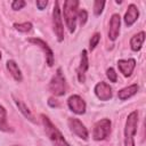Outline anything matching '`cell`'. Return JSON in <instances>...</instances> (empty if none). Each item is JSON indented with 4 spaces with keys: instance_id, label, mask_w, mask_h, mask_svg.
<instances>
[{
    "instance_id": "cell-1",
    "label": "cell",
    "mask_w": 146,
    "mask_h": 146,
    "mask_svg": "<svg viewBox=\"0 0 146 146\" xmlns=\"http://www.w3.org/2000/svg\"><path fill=\"white\" fill-rule=\"evenodd\" d=\"M40 117H41V121L44 128V132L54 146H71L67 143V140L64 138L62 132L58 130V128L50 121V119L47 115L41 114Z\"/></svg>"
},
{
    "instance_id": "cell-2",
    "label": "cell",
    "mask_w": 146,
    "mask_h": 146,
    "mask_svg": "<svg viewBox=\"0 0 146 146\" xmlns=\"http://www.w3.org/2000/svg\"><path fill=\"white\" fill-rule=\"evenodd\" d=\"M78 7H79L78 0H66L64 1V5H63V16L70 33H73L76 27L78 11H79Z\"/></svg>"
},
{
    "instance_id": "cell-3",
    "label": "cell",
    "mask_w": 146,
    "mask_h": 146,
    "mask_svg": "<svg viewBox=\"0 0 146 146\" xmlns=\"http://www.w3.org/2000/svg\"><path fill=\"white\" fill-rule=\"evenodd\" d=\"M138 128V112H131L124 125V146H135V135Z\"/></svg>"
},
{
    "instance_id": "cell-4",
    "label": "cell",
    "mask_w": 146,
    "mask_h": 146,
    "mask_svg": "<svg viewBox=\"0 0 146 146\" xmlns=\"http://www.w3.org/2000/svg\"><path fill=\"white\" fill-rule=\"evenodd\" d=\"M49 91L54 96H64L66 92V79L64 76V73L60 67L57 68L56 73L51 78L49 86H48Z\"/></svg>"
},
{
    "instance_id": "cell-5",
    "label": "cell",
    "mask_w": 146,
    "mask_h": 146,
    "mask_svg": "<svg viewBox=\"0 0 146 146\" xmlns=\"http://www.w3.org/2000/svg\"><path fill=\"white\" fill-rule=\"evenodd\" d=\"M52 30L57 38V41L63 42L64 41V25L62 21V13H60L58 1H55L54 8H52Z\"/></svg>"
},
{
    "instance_id": "cell-6",
    "label": "cell",
    "mask_w": 146,
    "mask_h": 146,
    "mask_svg": "<svg viewBox=\"0 0 146 146\" xmlns=\"http://www.w3.org/2000/svg\"><path fill=\"white\" fill-rule=\"evenodd\" d=\"M111 127H112V122L110 119H100L99 121H97L94 125L92 129V138L95 140H104L108 137V135L111 133Z\"/></svg>"
},
{
    "instance_id": "cell-7",
    "label": "cell",
    "mask_w": 146,
    "mask_h": 146,
    "mask_svg": "<svg viewBox=\"0 0 146 146\" xmlns=\"http://www.w3.org/2000/svg\"><path fill=\"white\" fill-rule=\"evenodd\" d=\"M67 125L71 130V132H73L76 137L83 139V140H87L88 137H89V132H88V129L86 128V125L76 117H68L67 120Z\"/></svg>"
},
{
    "instance_id": "cell-8",
    "label": "cell",
    "mask_w": 146,
    "mask_h": 146,
    "mask_svg": "<svg viewBox=\"0 0 146 146\" xmlns=\"http://www.w3.org/2000/svg\"><path fill=\"white\" fill-rule=\"evenodd\" d=\"M30 43H33L34 46L39 47L43 54H44V57H46V62L48 64V66H52L54 65V62H55V57H54V52L51 50V48L48 46V43L46 41H43L42 39H39V38H30L27 40Z\"/></svg>"
},
{
    "instance_id": "cell-9",
    "label": "cell",
    "mask_w": 146,
    "mask_h": 146,
    "mask_svg": "<svg viewBox=\"0 0 146 146\" xmlns=\"http://www.w3.org/2000/svg\"><path fill=\"white\" fill-rule=\"evenodd\" d=\"M67 106H68V108L73 113H75L78 115L84 114L86 113V110H87L86 102L79 95H72V96H70L68 99H67Z\"/></svg>"
},
{
    "instance_id": "cell-10",
    "label": "cell",
    "mask_w": 146,
    "mask_h": 146,
    "mask_svg": "<svg viewBox=\"0 0 146 146\" xmlns=\"http://www.w3.org/2000/svg\"><path fill=\"white\" fill-rule=\"evenodd\" d=\"M95 95L97 96L98 99L103 100V102H106V100H110L113 96V92H112V88L108 83L104 82V81H100L98 82L96 86H95Z\"/></svg>"
},
{
    "instance_id": "cell-11",
    "label": "cell",
    "mask_w": 146,
    "mask_h": 146,
    "mask_svg": "<svg viewBox=\"0 0 146 146\" xmlns=\"http://www.w3.org/2000/svg\"><path fill=\"white\" fill-rule=\"evenodd\" d=\"M121 27V17L119 14H113L110 19V29H108V39L111 41H115L120 34Z\"/></svg>"
},
{
    "instance_id": "cell-12",
    "label": "cell",
    "mask_w": 146,
    "mask_h": 146,
    "mask_svg": "<svg viewBox=\"0 0 146 146\" xmlns=\"http://www.w3.org/2000/svg\"><path fill=\"white\" fill-rule=\"evenodd\" d=\"M89 68V59H88V52L86 49L82 50L81 52V59H80V64L76 68V75H78V80L80 83H83L86 81V72Z\"/></svg>"
},
{
    "instance_id": "cell-13",
    "label": "cell",
    "mask_w": 146,
    "mask_h": 146,
    "mask_svg": "<svg viewBox=\"0 0 146 146\" xmlns=\"http://www.w3.org/2000/svg\"><path fill=\"white\" fill-rule=\"evenodd\" d=\"M117 67L120 72L123 74V76L128 78L132 74L135 67H136V60L133 58L129 59H119L117 60Z\"/></svg>"
},
{
    "instance_id": "cell-14",
    "label": "cell",
    "mask_w": 146,
    "mask_h": 146,
    "mask_svg": "<svg viewBox=\"0 0 146 146\" xmlns=\"http://www.w3.org/2000/svg\"><path fill=\"white\" fill-rule=\"evenodd\" d=\"M138 17H139L138 7L136 5H133V3L129 5L128 6V9H127V11L124 14V18H123L124 19V24L128 27H130V26H132L136 23V21L138 19Z\"/></svg>"
},
{
    "instance_id": "cell-15",
    "label": "cell",
    "mask_w": 146,
    "mask_h": 146,
    "mask_svg": "<svg viewBox=\"0 0 146 146\" xmlns=\"http://www.w3.org/2000/svg\"><path fill=\"white\" fill-rule=\"evenodd\" d=\"M6 67H7V70L9 71V73L11 74V76L14 78L15 81L22 82V80H23V74H22V71H21V68L18 67V65H17V63H16L15 60H13V59L7 60Z\"/></svg>"
},
{
    "instance_id": "cell-16",
    "label": "cell",
    "mask_w": 146,
    "mask_h": 146,
    "mask_svg": "<svg viewBox=\"0 0 146 146\" xmlns=\"http://www.w3.org/2000/svg\"><path fill=\"white\" fill-rule=\"evenodd\" d=\"M138 90H139V87H138L136 83H133V84H131V86H128V87H125V88L119 90V91H117V97H119V99H121V100H127V99L131 98L132 96H135Z\"/></svg>"
},
{
    "instance_id": "cell-17",
    "label": "cell",
    "mask_w": 146,
    "mask_h": 146,
    "mask_svg": "<svg viewBox=\"0 0 146 146\" xmlns=\"http://www.w3.org/2000/svg\"><path fill=\"white\" fill-rule=\"evenodd\" d=\"M145 41V32L140 31L139 33L132 35L130 39V48L132 51H139L143 47V43Z\"/></svg>"
},
{
    "instance_id": "cell-18",
    "label": "cell",
    "mask_w": 146,
    "mask_h": 146,
    "mask_svg": "<svg viewBox=\"0 0 146 146\" xmlns=\"http://www.w3.org/2000/svg\"><path fill=\"white\" fill-rule=\"evenodd\" d=\"M13 98H14V102H15V104H16V106L18 107V110L21 111V113L26 117V119H29L30 121H32V122H34L35 120H34V116H33V114H32V112L30 111V108L23 103V100H21L19 98H17V97H15V96H13Z\"/></svg>"
},
{
    "instance_id": "cell-19",
    "label": "cell",
    "mask_w": 146,
    "mask_h": 146,
    "mask_svg": "<svg viewBox=\"0 0 146 146\" xmlns=\"http://www.w3.org/2000/svg\"><path fill=\"white\" fill-rule=\"evenodd\" d=\"M0 131L3 132H9L13 131L11 127L8 123V117H7V111L6 108L0 104Z\"/></svg>"
},
{
    "instance_id": "cell-20",
    "label": "cell",
    "mask_w": 146,
    "mask_h": 146,
    "mask_svg": "<svg viewBox=\"0 0 146 146\" xmlns=\"http://www.w3.org/2000/svg\"><path fill=\"white\" fill-rule=\"evenodd\" d=\"M14 29L18 32H22V33H27L32 30L33 25L31 22H24V23H15L14 25Z\"/></svg>"
},
{
    "instance_id": "cell-21",
    "label": "cell",
    "mask_w": 146,
    "mask_h": 146,
    "mask_svg": "<svg viewBox=\"0 0 146 146\" xmlns=\"http://www.w3.org/2000/svg\"><path fill=\"white\" fill-rule=\"evenodd\" d=\"M99 41H100V33H95V34L91 36L90 41H89V49L92 51V50L98 46Z\"/></svg>"
},
{
    "instance_id": "cell-22",
    "label": "cell",
    "mask_w": 146,
    "mask_h": 146,
    "mask_svg": "<svg viewBox=\"0 0 146 146\" xmlns=\"http://www.w3.org/2000/svg\"><path fill=\"white\" fill-rule=\"evenodd\" d=\"M105 3H106L105 1H95L94 2V14L96 16H99L103 13V9H104Z\"/></svg>"
},
{
    "instance_id": "cell-23",
    "label": "cell",
    "mask_w": 146,
    "mask_h": 146,
    "mask_svg": "<svg viewBox=\"0 0 146 146\" xmlns=\"http://www.w3.org/2000/svg\"><path fill=\"white\" fill-rule=\"evenodd\" d=\"M87 19H88V13H87V10H84V9L79 10L78 11V21H79V23H80L81 26L86 24Z\"/></svg>"
},
{
    "instance_id": "cell-24",
    "label": "cell",
    "mask_w": 146,
    "mask_h": 146,
    "mask_svg": "<svg viewBox=\"0 0 146 146\" xmlns=\"http://www.w3.org/2000/svg\"><path fill=\"white\" fill-rule=\"evenodd\" d=\"M106 76L108 78V80L111 82H116L117 81V74H116V72L113 67H110V68L106 70Z\"/></svg>"
},
{
    "instance_id": "cell-25",
    "label": "cell",
    "mask_w": 146,
    "mask_h": 146,
    "mask_svg": "<svg viewBox=\"0 0 146 146\" xmlns=\"http://www.w3.org/2000/svg\"><path fill=\"white\" fill-rule=\"evenodd\" d=\"M26 6V2L23 0H15L11 2V9L13 10H21Z\"/></svg>"
},
{
    "instance_id": "cell-26",
    "label": "cell",
    "mask_w": 146,
    "mask_h": 146,
    "mask_svg": "<svg viewBox=\"0 0 146 146\" xmlns=\"http://www.w3.org/2000/svg\"><path fill=\"white\" fill-rule=\"evenodd\" d=\"M35 5H36V7H38V9H40V10H43L46 7H47V5H48V1L47 0H38L36 2H35Z\"/></svg>"
},
{
    "instance_id": "cell-27",
    "label": "cell",
    "mask_w": 146,
    "mask_h": 146,
    "mask_svg": "<svg viewBox=\"0 0 146 146\" xmlns=\"http://www.w3.org/2000/svg\"><path fill=\"white\" fill-rule=\"evenodd\" d=\"M48 104H49L50 106H52V107H56V106H58V103L56 102V99H52V98H49V100H48Z\"/></svg>"
},
{
    "instance_id": "cell-28",
    "label": "cell",
    "mask_w": 146,
    "mask_h": 146,
    "mask_svg": "<svg viewBox=\"0 0 146 146\" xmlns=\"http://www.w3.org/2000/svg\"><path fill=\"white\" fill-rule=\"evenodd\" d=\"M0 60H1V51H0Z\"/></svg>"
},
{
    "instance_id": "cell-29",
    "label": "cell",
    "mask_w": 146,
    "mask_h": 146,
    "mask_svg": "<svg viewBox=\"0 0 146 146\" xmlns=\"http://www.w3.org/2000/svg\"><path fill=\"white\" fill-rule=\"evenodd\" d=\"M11 146H18V145H11Z\"/></svg>"
}]
</instances>
